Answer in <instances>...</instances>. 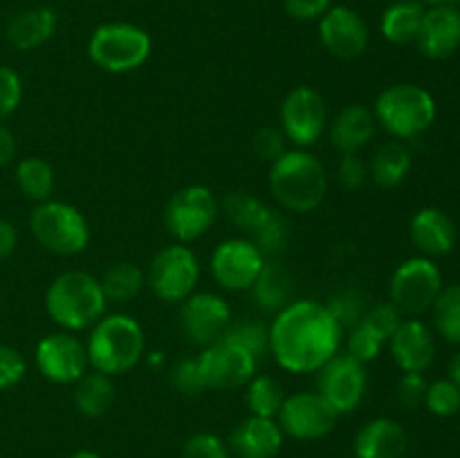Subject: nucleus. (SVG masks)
Listing matches in <instances>:
<instances>
[{
    "label": "nucleus",
    "mask_w": 460,
    "mask_h": 458,
    "mask_svg": "<svg viewBox=\"0 0 460 458\" xmlns=\"http://www.w3.org/2000/svg\"><path fill=\"white\" fill-rule=\"evenodd\" d=\"M270 332V355L288 373H317L332 355L340 353L344 328L326 304L314 299H292L274 313Z\"/></svg>",
    "instance_id": "1"
},
{
    "label": "nucleus",
    "mask_w": 460,
    "mask_h": 458,
    "mask_svg": "<svg viewBox=\"0 0 460 458\" xmlns=\"http://www.w3.org/2000/svg\"><path fill=\"white\" fill-rule=\"evenodd\" d=\"M270 193L281 209L292 214H310L319 209L328 196V173L317 155L305 148H288L270 164Z\"/></svg>",
    "instance_id": "2"
},
{
    "label": "nucleus",
    "mask_w": 460,
    "mask_h": 458,
    "mask_svg": "<svg viewBox=\"0 0 460 458\" xmlns=\"http://www.w3.org/2000/svg\"><path fill=\"white\" fill-rule=\"evenodd\" d=\"M108 301L102 283L84 269L61 272L45 292V313L61 330H90L106 314Z\"/></svg>",
    "instance_id": "3"
},
{
    "label": "nucleus",
    "mask_w": 460,
    "mask_h": 458,
    "mask_svg": "<svg viewBox=\"0 0 460 458\" xmlns=\"http://www.w3.org/2000/svg\"><path fill=\"white\" fill-rule=\"evenodd\" d=\"M146 337L139 321L130 314L112 313L103 314L85 339V353L93 371L103 375H126L133 371L144 357Z\"/></svg>",
    "instance_id": "4"
},
{
    "label": "nucleus",
    "mask_w": 460,
    "mask_h": 458,
    "mask_svg": "<svg viewBox=\"0 0 460 458\" xmlns=\"http://www.w3.org/2000/svg\"><path fill=\"white\" fill-rule=\"evenodd\" d=\"M373 117L394 139H416L434 126L436 99L418 84H394L377 94Z\"/></svg>",
    "instance_id": "5"
},
{
    "label": "nucleus",
    "mask_w": 460,
    "mask_h": 458,
    "mask_svg": "<svg viewBox=\"0 0 460 458\" xmlns=\"http://www.w3.org/2000/svg\"><path fill=\"white\" fill-rule=\"evenodd\" d=\"M151 52V34L135 22H102L88 39V58L111 75L135 72L148 61Z\"/></svg>",
    "instance_id": "6"
},
{
    "label": "nucleus",
    "mask_w": 460,
    "mask_h": 458,
    "mask_svg": "<svg viewBox=\"0 0 460 458\" xmlns=\"http://www.w3.org/2000/svg\"><path fill=\"white\" fill-rule=\"evenodd\" d=\"M30 232L43 250L57 256H76L88 250L90 225L75 205L66 200L39 202L31 209Z\"/></svg>",
    "instance_id": "7"
},
{
    "label": "nucleus",
    "mask_w": 460,
    "mask_h": 458,
    "mask_svg": "<svg viewBox=\"0 0 460 458\" xmlns=\"http://www.w3.org/2000/svg\"><path fill=\"white\" fill-rule=\"evenodd\" d=\"M200 278V263L184 242L164 245L151 259L146 269V286L164 304H182L193 295Z\"/></svg>",
    "instance_id": "8"
},
{
    "label": "nucleus",
    "mask_w": 460,
    "mask_h": 458,
    "mask_svg": "<svg viewBox=\"0 0 460 458\" xmlns=\"http://www.w3.org/2000/svg\"><path fill=\"white\" fill-rule=\"evenodd\" d=\"M443 272L427 256H413L402 260L389 278V301L400 314L418 317L434 305L443 290Z\"/></svg>",
    "instance_id": "9"
},
{
    "label": "nucleus",
    "mask_w": 460,
    "mask_h": 458,
    "mask_svg": "<svg viewBox=\"0 0 460 458\" xmlns=\"http://www.w3.org/2000/svg\"><path fill=\"white\" fill-rule=\"evenodd\" d=\"M220 202L205 184H189L175 191L164 207V227L175 242L198 241L218 220Z\"/></svg>",
    "instance_id": "10"
},
{
    "label": "nucleus",
    "mask_w": 460,
    "mask_h": 458,
    "mask_svg": "<svg viewBox=\"0 0 460 458\" xmlns=\"http://www.w3.org/2000/svg\"><path fill=\"white\" fill-rule=\"evenodd\" d=\"M367 364L353 355L337 353L317 371V393L328 402L337 416H349L362 404L367 395Z\"/></svg>",
    "instance_id": "11"
},
{
    "label": "nucleus",
    "mask_w": 460,
    "mask_h": 458,
    "mask_svg": "<svg viewBox=\"0 0 460 458\" xmlns=\"http://www.w3.org/2000/svg\"><path fill=\"white\" fill-rule=\"evenodd\" d=\"M279 119H281V133L292 146H313L328 128L326 99L313 85H296L283 99Z\"/></svg>",
    "instance_id": "12"
},
{
    "label": "nucleus",
    "mask_w": 460,
    "mask_h": 458,
    "mask_svg": "<svg viewBox=\"0 0 460 458\" xmlns=\"http://www.w3.org/2000/svg\"><path fill=\"white\" fill-rule=\"evenodd\" d=\"M265 254L252 238L234 236L211 251L209 269L214 281L227 292L252 290L265 268Z\"/></svg>",
    "instance_id": "13"
},
{
    "label": "nucleus",
    "mask_w": 460,
    "mask_h": 458,
    "mask_svg": "<svg viewBox=\"0 0 460 458\" xmlns=\"http://www.w3.org/2000/svg\"><path fill=\"white\" fill-rule=\"evenodd\" d=\"M178 305V328L191 346L205 348L214 344L232 323L227 299L216 292H193Z\"/></svg>",
    "instance_id": "14"
},
{
    "label": "nucleus",
    "mask_w": 460,
    "mask_h": 458,
    "mask_svg": "<svg viewBox=\"0 0 460 458\" xmlns=\"http://www.w3.org/2000/svg\"><path fill=\"white\" fill-rule=\"evenodd\" d=\"M198 364H200L207 389L227 391L245 386L259 373L261 359H256L243 346L220 337L218 341L200 350Z\"/></svg>",
    "instance_id": "15"
},
{
    "label": "nucleus",
    "mask_w": 460,
    "mask_h": 458,
    "mask_svg": "<svg viewBox=\"0 0 460 458\" xmlns=\"http://www.w3.org/2000/svg\"><path fill=\"white\" fill-rule=\"evenodd\" d=\"M34 364L52 384H75L90 368L85 341H81L76 332H49L36 344Z\"/></svg>",
    "instance_id": "16"
},
{
    "label": "nucleus",
    "mask_w": 460,
    "mask_h": 458,
    "mask_svg": "<svg viewBox=\"0 0 460 458\" xmlns=\"http://www.w3.org/2000/svg\"><path fill=\"white\" fill-rule=\"evenodd\" d=\"M337 418L340 416L328 407L317 391H299L286 395L277 422L286 436L310 443V440L326 438L335 429Z\"/></svg>",
    "instance_id": "17"
},
{
    "label": "nucleus",
    "mask_w": 460,
    "mask_h": 458,
    "mask_svg": "<svg viewBox=\"0 0 460 458\" xmlns=\"http://www.w3.org/2000/svg\"><path fill=\"white\" fill-rule=\"evenodd\" d=\"M317 22L319 40L331 57L340 58V61H353L367 52L371 31H368L362 13L355 12L353 7L332 4Z\"/></svg>",
    "instance_id": "18"
},
{
    "label": "nucleus",
    "mask_w": 460,
    "mask_h": 458,
    "mask_svg": "<svg viewBox=\"0 0 460 458\" xmlns=\"http://www.w3.org/2000/svg\"><path fill=\"white\" fill-rule=\"evenodd\" d=\"M389 350L402 373H425L436 357L434 332L420 319H402L391 335Z\"/></svg>",
    "instance_id": "19"
},
{
    "label": "nucleus",
    "mask_w": 460,
    "mask_h": 458,
    "mask_svg": "<svg viewBox=\"0 0 460 458\" xmlns=\"http://www.w3.org/2000/svg\"><path fill=\"white\" fill-rule=\"evenodd\" d=\"M416 45L431 61L449 58L460 48V12L454 4H436L425 9Z\"/></svg>",
    "instance_id": "20"
},
{
    "label": "nucleus",
    "mask_w": 460,
    "mask_h": 458,
    "mask_svg": "<svg viewBox=\"0 0 460 458\" xmlns=\"http://www.w3.org/2000/svg\"><path fill=\"white\" fill-rule=\"evenodd\" d=\"M286 434L277 418L247 416L234 427L229 436V452L238 458H277L283 449Z\"/></svg>",
    "instance_id": "21"
},
{
    "label": "nucleus",
    "mask_w": 460,
    "mask_h": 458,
    "mask_svg": "<svg viewBox=\"0 0 460 458\" xmlns=\"http://www.w3.org/2000/svg\"><path fill=\"white\" fill-rule=\"evenodd\" d=\"M407 452L409 434L394 418H373L353 440L355 458H404Z\"/></svg>",
    "instance_id": "22"
},
{
    "label": "nucleus",
    "mask_w": 460,
    "mask_h": 458,
    "mask_svg": "<svg viewBox=\"0 0 460 458\" xmlns=\"http://www.w3.org/2000/svg\"><path fill=\"white\" fill-rule=\"evenodd\" d=\"M377 121L373 110L364 103H349L332 119H328V137L332 148L346 153H359L376 137Z\"/></svg>",
    "instance_id": "23"
},
{
    "label": "nucleus",
    "mask_w": 460,
    "mask_h": 458,
    "mask_svg": "<svg viewBox=\"0 0 460 458\" xmlns=\"http://www.w3.org/2000/svg\"><path fill=\"white\" fill-rule=\"evenodd\" d=\"M409 236H411V242L422 256L434 259V256H445L454 250V245H456V225L443 209L425 207L411 218Z\"/></svg>",
    "instance_id": "24"
},
{
    "label": "nucleus",
    "mask_w": 460,
    "mask_h": 458,
    "mask_svg": "<svg viewBox=\"0 0 460 458\" xmlns=\"http://www.w3.org/2000/svg\"><path fill=\"white\" fill-rule=\"evenodd\" d=\"M58 30V16L52 7H30L18 12L7 22V43L18 52H31L43 48Z\"/></svg>",
    "instance_id": "25"
},
{
    "label": "nucleus",
    "mask_w": 460,
    "mask_h": 458,
    "mask_svg": "<svg viewBox=\"0 0 460 458\" xmlns=\"http://www.w3.org/2000/svg\"><path fill=\"white\" fill-rule=\"evenodd\" d=\"M220 211H225V216H227L229 223H232L234 227L250 233L252 238L259 236V233L272 223L274 216L279 214L277 209L265 205L259 196H254V193L250 191L227 193V196L220 200Z\"/></svg>",
    "instance_id": "26"
},
{
    "label": "nucleus",
    "mask_w": 460,
    "mask_h": 458,
    "mask_svg": "<svg viewBox=\"0 0 460 458\" xmlns=\"http://www.w3.org/2000/svg\"><path fill=\"white\" fill-rule=\"evenodd\" d=\"M411 171V151L400 139H391L377 146L368 162V178L382 189H394L407 180Z\"/></svg>",
    "instance_id": "27"
},
{
    "label": "nucleus",
    "mask_w": 460,
    "mask_h": 458,
    "mask_svg": "<svg viewBox=\"0 0 460 458\" xmlns=\"http://www.w3.org/2000/svg\"><path fill=\"white\" fill-rule=\"evenodd\" d=\"M108 304H130L146 287V272L133 260L111 263L99 277Z\"/></svg>",
    "instance_id": "28"
},
{
    "label": "nucleus",
    "mask_w": 460,
    "mask_h": 458,
    "mask_svg": "<svg viewBox=\"0 0 460 458\" xmlns=\"http://www.w3.org/2000/svg\"><path fill=\"white\" fill-rule=\"evenodd\" d=\"M115 404V384L111 375L85 371L75 382V407L85 418H102Z\"/></svg>",
    "instance_id": "29"
},
{
    "label": "nucleus",
    "mask_w": 460,
    "mask_h": 458,
    "mask_svg": "<svg viewBox=\"0 0 460 458\" xmlns=\"http://www.w3.org/2000/svg\"><path fill=\"white\" fill-rule=\"evenodd\" d=\"M425 7L418 0H400L385 9L380 18V31L385 40L394 45L416 43V36L420 31Z\"/></svg>",
    "instance_id": "30"
},
{
    "label": "nucleus",
    "mask_w": 460,
    "mask_h": 458,
    "mask_svg": "<svg viewBox=\"0 0 460 458\" xmlns=\"http://www.w3.org/2000/svg\"><path fill=\"white\" fill-rule=\"evenodd\" d=\"M13 180H16L18 191L22 198L31 200L34 205L45 202L52 198L54 184H57V175H54V166L43 157H22L13 171Z\"/></svg>",
    "instance_id": "31"
},
{
    "label": "nucleus",
    "mask_w": 460,
    "mask_h": 458,
    "mask_svg": "<svg viewBox=\"0 0 460 458\" xmlns=\"http://www.w3.org/2000/svg\"><path fill=\"white\" fill-rule=\"evenodd\" d=\"M252 295H254L256 305L268 313H279L283 305L292 301V278L281 265L265 263L263 272L256 278L252 286Z\"/></svg>",
    "instance_id": "32"
},
{
    "label": "nucleus",
    "mask_w": 460,
    "mask_h": 458,
    "mask_svg": "<svg viewBox=\"0 0 460 458\" xmlns=\"http://www.w3.org/2000/svg\"><path fill=\"white\" fill-rule=\"evenodd\" d=\"M245 402L250 409V416L261 418H277L286 400V389L281 382L272 375H259L256 373L250 382H247Z\"/></svg>",
    "instance_id": "33"
},
{
    "label": "nucleus",
    "mask_w": 460,
    "mask_h": 458,
    "mask_svg": "<svg viewBox=\"0 0 460 458\" xmlns=\"http://www.w3.org/2000/svg\"><path fill=\"white\" fill-rule=\"evenodd\" d=\"M431 317L440 337L452 344H460V283L440 290L431 305Z\"/></svg>",
    "instance_id": "34"
},
{
    "label": "nucleus",
    "mask_w": 460,
    "mask_h": 458,
    "mask_svg": "<svg viewBox=\"0 0 460 458\" xmlns=\"http://www.w3.org/2000/svg\"><path fill=\"white\" fill-rule=\"evenodd\" d=\"M223 339L234 341V344L243 346L250 350L256 359H263L270 353V332L268 326L259 319H238L227 326Z\"/></svg>",
    "instance_id": "35"
},
{
    "label": "nucleus",
    "mask_w": 460,
    "mask_h": 458,
    "mask_svg": "<svg viewBox=\"0 0 460 458\" xmlns=\"http://www.w3.org/2000/svg\"><path fill=\"white\" fill-rule=\"evenodd\" d=\"M346 339V353L353 355L355 359H359L362 364L373 362V359L380 357V353L385 350L386 341L380 339L373 330H368L362 321H358L355 326H350L344 332Z\"/></svg>",
    "instance_id": "36"
},
{
    "label": "nucleus",
    "mask_w": 460,
    "mask_h": 458,
    "mask_svg": "<svg viewBox=\"0 0 460 458\" xmlns=\"http://www.w3.org/2000/svg\"><path fill=\"white\" fill-rule=\"evenodd\" d=\"M169 382L178 393L189 395V398L205 393L207 384H205V377H202L200 364H198V355L196 357H193V355L180 357L178 362L173 364V368H171Z\"/></svg>",
    "instance_id": "37"
},
{
    "label": "nucleus",
    "mask_w": 460,
    "mask_h": 458,
    "mask_svg": "<svg viewBox=\"0 0 460 458\" xmlns=\"http://www.w3.org/2000/svg\"><path fill=\"white\" fill-rule=\"evenodd\" d=\"M425 407L434 416L449 418L460 411V389L452 380H436L427 386Z\"/></svg>",
    "instance_id": "38"
},
{
    "label": "nucleus",
    "mask_w": 460,
    "mask_h": 458,
    "mask_svg": "<svg viewBox=\"0 0 460 458\" xmlns=\"http://www.w3.org/2000/svg\"><path fill=\"white\" fill-rule=\"evenodd\" d=\"M359 321L389 344L391 335H394L395 328L402 321V314H400V310L391 301H385V304H376L373 308H368Z\"/></svg>",
    "instance_id": "39"
},
{
    "label": "nucleus",
    "mask_w": 460,
    "mask_h": 458,
    "mask_svg": "<svg viewBox=\"0 0 460 458\" xmlns=\"http://www.w3.org/2000/svg\"><path fill=\"white\" fill-rule=\"evenodd\" d=\"M326 305L332 313V317H335L337 321H340V326L344 328V332L349 330L350 326H355V323L364 317V313H367V308H364V296L359 295L358 290L340 292V295L332 296Z\"/></svg>",
    "instance_id": "40"
},
{
    "label": "nucleus",
    "mask_w": 460,
    "mask_h": 458,
    "mask_svg": "<svg viewBox=\"0 0 460 458\" xmlns=\"http://www.w3.org/2000/svg\"><path fill=\"white\" fill-rule=\"evenodd\" d=\"M182 458H232L229 445L211 431H198L189 436L182 447Z\"/></svg>",
    "instance_id": "41"
},
{
    "label": "nucleus",
    "mask_w": 460,
    "mask_h": 458,
    "mask_svg": "<svg viewBox=\"0 0 460 458\" xmlns=\"http://www.w3.org/2000/svg\"><path fill=\"white\" fill-rule=\"evenodd\" d=\"M22 101V79L13 67L0 66V121L9 119Z\"/></svg>",
    "instance_id": "42"
},
{
    "label": "nucleus",
    "mask_w": 460,
    "mask_h": 458,
    "mask_svg": "<svg viewBox=\"0 0 460 458\" xmlns=\"http://www.w3.org/2000/svg\"><path fill=\"white\" fill-rule=\"evenodd\" d=\"M252 151H254V155L261 162L272 164V162H277L288 151V139L281 133V128L265 126V128L256 130V135L252 137Z\"/></svg>",
    "instance_id": "43"
},
{
    "label": "nucleus",
    "mask_w": 460,
    "mask_h": 458,
    "mask_svg": "<svg viewBox=\"0 0 460 458\" xmlns=\"http://www.w3.org/2000/svg\"><path fill=\"white\" fill-rule=\"evenodd\" d=\"M25 373L27 362L21 350L13 348V346L0 344V393L21 384Z\"/></svg>",
    "instance_id": "44"
},
{
    "label": "nucleus",
    "mask_w": 460,
    "mask_h": 458,
    "mask_svg": "<svg viewBox=\"0 0 460 458\" xmlns=\"http://www.w3.org/2000/svg\"><path fill=\"white\" fill-rule=\"evenodd\" d=\"M337 180L346 191H359L368 180V164L359 153H346L337 164Z\"/></svg>",
    "instance_id": "45"
},
{
    "label": "nucleus",
    "mask_w": 460,
    "mask_h": 458,
    "mask_svg": "<svg viewBox=\"0 0 460 458\" xmlns=\"http://www.w3.org/2000/svg\"><path fill=\"white\" fill-rule=\"evenodd\" d=\"M429 382L425 380L422 373H404L398 382V400L402 407L418 409L425 404V393Z\"/></svg>",
    "instance_id": "46"
},
{
    "label": "nucleus",
    "mask_w": 460,
    "mask_h": 458,
    "mask_svg": "<svg viewBox=\"0 0 460 458\" xmlns=\"http://www.w3.org/2000/svg\"><path fill=\"white\" fill-rule=\"evenodd\" d=\"M331 7L332 0H283V9L288 16L299 22L319 21Z\"/></svg>",
    "instance_id": "47"
},
{
    "label": "nucleus",
    "mask_w": 460,
    "mask_h": 458,
    "mask_svg": "<svg viewBox=\"0 0 460 458\" xmlns=\"http://www.w3.org/2000/svg\"><path fill=\"white\" fill-rule=\"evenodd\" d=\"M16 157V135L4 121H0V169L12 164Z\"/></svg>",
    "instance_id": "48"
},
{
    "label": "nucleus",
    "mask_w": 460,
    "mask_h": 458,
    "mask_svg": "<svg viewBox=\"0 0 460 458\" xmlns=\"http://www.w3.org/2000/svg\"><path fill=\"white\" fill-rule=\"evenodd\" d=\"M18 245V232L9 220L0 218V260L9 259Z\"/></svg>",
    "instance_id": "49"
},
{
    "label": "nucleus",
    "mask_w": 460,
    "mask_h": 458,
    "mask_svg": "<svg viewBox=\"0 0 460 458\" xmlns=\"http://www.w3.org/2000/svg\"><path fill=\"white\" fill-rule=\"evenodd\" d=\"M449 380L460 389V350L454 355L452 362H449Z\"/></svg>",
    "instance_id": "50"
},
{
    "label": "nucleus",
    "mask_w": 460,
    "mask_h": 458,
    "mask_svg": "<svg viewBox=\"0 0 460 458\" xmlns=\"http://www.w3.org/2000/svg\"><path fill=\"white\" fill-rule=\"evenodd\" d=\"M67 458H102L94 449H76L75 454H70Z\"/></svg>",
    "instance_id": "51"
},
{
    "label": "nucleus",
    "mask_w": 460,
    "mask_h": 458,
    "mask_svg": "<svg viewBox=\"0 0 460 458\" xmlns=\"http://www.w3.org/2000/svg\"><path fill=\"white\" fill-rule=\"evenodd\" d=\"M420 3H427L429 7H436V4H454L458 3V0H420Z\"/></svg>",
    "instance_id": "52"
}]
</instances>
